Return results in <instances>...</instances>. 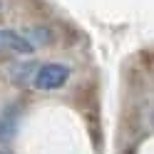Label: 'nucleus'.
I'll return each mask as SVG.
<instances>
[{"label":"nucleus","mask_w":154,"mask_h":154,"mask_svg":"<svg viewBox=\"0 0 154 154\" xmlns=\"http://www.w3.org/2000/svg\"><path fill=\"white\" fill-rule=\"evenodd\" d=\"M0 10H3V5H0Z\"/></svg>","instance_id":"4"},{"label":"nucleus","mask_w":154,"mask_h":154,"mask_svg":"<svg viewBox=\"0 0 154 154\" xmlns=\"http://www.w3.org/2000/svg\"><path fill=\"white\" fill-rule=\"evenodd\" d=\"M67 80H70V67H65L60 62H50V65H42L40 70L35 72L32 85L37 90L47 92V90H60Z\"/></svg>","instance_id":"1"},{"label":"nucleus","mask_w":154,"mask_h":154,"mask_svg":"<svg viewBox=\"0 0 154 154\" xmlns=\"http://www.w3.org/2000/svg\"><path fill=\"white\" fill-rule=\"evenodd\" d=\"M0 50L17 52V55H30L35 50V45H32V40H27L25 35L15 32V30H0Z\"/></svg>","instance_id":"2"},{"label":"nucleus","mask_w":154,"mask_h":154,"mask_svg":"<svg viewBox=\"0 0 154 154\" xmlns=\"http://www.w3.org/2000/svg\"><path fill=\"white\" fill-rule=\"evenodd\" d=\"M0 154H3V152H0Z\"/></svg>","instance_id":"5"},{"label":"nucleus","mask_w":154,"mask_h":154,"mask_svg":"<svg viewBox=\"0 0 154 154\" xmlns=\"http://www.w3.org/2000/svg\"><path fill=\"white\" fill-rule=\"evenodd\" d=\"M15 129H17V117L13 112H3V114H0V142L13 139Z\"/></svg>","instance_id":"3"}]
</instances>
